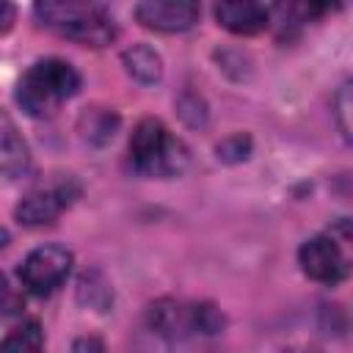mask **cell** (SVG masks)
Segmentation results:
<instances>
[{
  "mask_svg": "<svg viewBox=\"0 0 353 353\" xmlns=\"http://www.w3.org/2000/svg\"><path fill=\"white\" fill-rule=\"evenodd\" d=\"M36 17L44 28L55 30L58 36L85 44V47H105L116 39V19L108 8L97 3L80 0H44L36 3Z\"/></svg>",
  "mask_w": 353,
  "mask_h": 353,
  "instance_id": "obj_1",
  "label": "cell"
},
{
  "mask_svg": "<svg viewBox=\"0 0 353 353\" xmlns=\"http://www.w3.org/2000/svg\"><path fill=\"white\" fill-rule=\"evenodd\" d=\"M14 17H17V8H14L11 3H3V0H0V36L11 30Z\"/></svg>",
  "mask_w": 353,
  "mask_h": 353,
  "instance_id": "obj_17",
  "label": "cell"
},
{
  "mask_svg": "<svg viewBox=\"0 0 353 353\" xmlns=\"http://www.w3.org/2000/svg\"><path fill=\"white\" fill-rule=\"evenodd\" d=\"M215 19H218V25H223L226 30H232L237 36H251V33H259L270 22V8L262 3H248V0L218 3Z\"/></svg>",
  "mask_w": 353,
  "mask_h": 353,
  "instance_id": "obj_8",
  "label": "cell"
},
{
  "mask_svg": "<svg viewBox=\"0 0 353 353\" xmlns=\"http://www.w3.org/2000/svg\"><path fill=\"white\" fill-rule=\"evenodd\" d=\"M130 160L146 176H174L188 163V152L160 119H143L130 138Z\"/></svg>",
  "mask_w": 353,
  "mask_h": 353,
  "instance_id": "obj_3",
  "label": "cell"
},
{
  "mask_svg": "<svg viewBox=\"0 0 353 353\" xmlns=\"http://www.w3.org/2000/svg\"><path fill=\"white\" fill-rule=\"evenodd\" d=\"M80 88V74L69 61L44 58L36 61L17 85V102L28 116H50L61 102L74 97Z\"/></svg>",
  "mask_w": 353,
  "mask_h": 353,
  "instance_id": "obj_2",
  "label": "cell"
},
{
  "mask_svg": "<svg viewBox=\"0 0 353 353\" xmlns=\"http://www.w3.org/2000/svg\"><path fill=\"white\" fill-rule=\"evenodd\" d=\"M69 268H72V254L63 245H39L22 259L19 279L30 292L47 295L63 284Z\"/></svg>",
  "mask_w": 353,
  "mask_h": 353,
  "instance_id": "obj_4",
  "label": "cell"
},
{
  "mask_svg": "<svg viewBox=\"0 0 353 353\" xmlns=\"http://www.w3.org/2000/svg\"><path fill=\"white\" fill-rule=\"evenodd\" d=\"M0 353H44V334L36 320H25L11 328L0 342Z\"/></svg>",
  "mask_w": 353,
  "mask_h": 353,
  "instance_id": "obj_12",
  "label": "cell"
},
{
  "mask_svg": "<svg viewBox=\"0 0 353 353\" xmlns=\"http://www.w3.org/2000/svg\"><path fill=\"white\" fill-rule=\"evenodd\" d=\"M347 113H350V83H345L336 94V116H339V127L345 132V138H350V121H347Z\"/></svg>",
  "mask_w": 353,
  "mask_h": 353,
  "instance_id": "obj_15",
  "label": "cell"
},
{
  "mask_svg": "<svg viewBox=\"0 0 353 353\" xmlns=\"http://www.w3.org/2000/svg\"><path fill=\"white\" fill-rule=\"evenodd\" d=\"M72 353H105V347H102V342L97 336H83V339L74 342Z\"/></svg>",
  "mask_w": 353,
  "mask_h": 353,
  "instance_id": "obj_16",
  "label": "cell"
},
{
  "mask_svg": "<svg viewBox=\"0 0 353 353\" xmlns=\"http://www.w3.org/2000/svg\"><path fill=\"white\" fill-rule=\"evenodd\" d=\"M22 306H25L22 292L6 276H0V320H11V317L22 314Z\"/></svg>",
  "mask_w": 353,
  "mask_h": 353,
  "instance_id": "obj_13",
  "label": "cell"
},
{
  "mask_svg": "<svg viewBox=\"0 0 353 353\" xmlns=\"http://www.w3.org/2000/svg\"><path fill=\"white\" fill-rule=\"evenodd\" d=\"M121 61H124L127 74L135 77L143 85H152V83H157L163 77V61L149 44H135V47L124 50Z\"/></svg>",
  "mask_w": 353,
  "mask_h": 353,
  "instance_id": "obj_10",
  "label": "cell"
},
{
  "mask_svg": "<svg viewBox=\"0 0 353 353\" xmlns=\"http://www.w3.org/2000/svg\"><path fill=\"white\" fill-rule=\"evenodd\" d=\"M77 127H80L83 141H88L91 146H102V143H108L113 138V132L119 127V116L113 110H108V108H91V110H85L80 116Z\"/></svg>",
  "mask_w": 353,
  "mask_h": 353,
  "instance_id": "obj_11",
  "label": "cell"
},
{
  "mask_svg": "<svg viewBox=\"0 0 353 353\" xmlns=\"http://www.w3.org/2000/svg\"><path fill=\"white\" fill-rule=\"evenodd\" d=\"M30 168V149L14 121L8 116H0V176H22Z\"/></svg>",
  "mask_w": 353,
  "mask_h": 353,
  "instance_id": "obj_9",
  "label": "cell"
},
{
  "mask_svg": "<svg viewBox=\"0 0 353 353\" xmlns=\"http://www.w3.org/2000/svg\"><path fill=\"white\" fill-rule=\"evenodd\" d=\"M135 19L152 30L179 33L199 22V6L188 0H146L132 8Z\"/></svg>",
  "mask_w": 353,
  "mask_h": 353,
  "instance_id": "obj_7",
  "label": "cell"
},
{
  "mask_svg": "<svg viewBox=\"0 0 353 353\" xmlns=\"http://www.w3.org/2000/svg\"><path fill=\"white\" fill-rule=\"evenodd\" d=\"M248 149H251V141H248V135H243V132H237V135H232V138H226V141H221L218 143V157H223V160H245L248 157Z\"/></svg>",
  "mask_w": 353,
  "mask_h": 353,
  "instance_id": "obj_14",
  "label": "cell"
},
{
  "mask_svg": "<svg viewBox=\"0 0 353 353\" xmlns=\"http://www.w3.org/2000/svg\"><path fill=\"white\" fill-rule=\"evenodd\" d=\"M298 262H301L303 273L320 284H336L347 273V259H345L342 248L336 245L334 237H325V234L306 240L298 251Z\"/></svg>",
  "mask_w": 353,
  "mask_h": 353,
  "instance_id": "obj_5",
  "label": "cell"
},
{
  "mask_svg": "<svg viewBox=\"0 0 353 353\" xmlns=\"http://www.w3.org/2000/svg\"><path fill=\"white\" fill-rule=\"evenodd\" d=\"M72 196L74 190L69 188V182H52L47 188H36L19 201L17 221L25 226H47L72 204Z\"/></svg>",
  "mask_w": 353,
  "mask_h": 353,
  "instance_id": "obj_6",
  "label": "cell"
}]
</instances>
